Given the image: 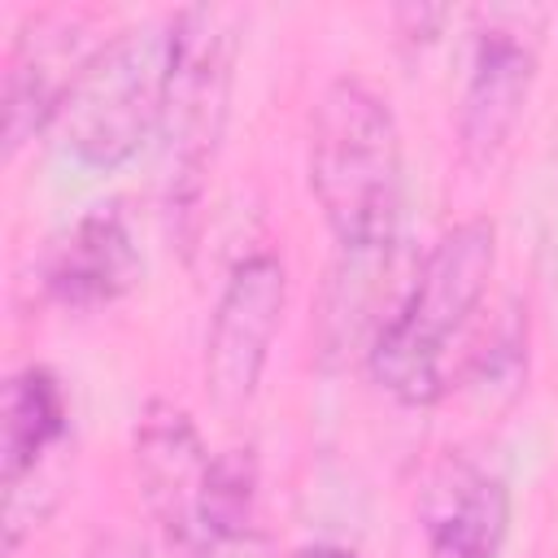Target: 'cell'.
Segmentation results:
<instances>
[{
  "mask_svg": "<svg viewBox=\"0 0 558 558\" xmlns=\"http://www.w3.org/2000/svg\"><path fill=\"white\" fill-rule=\"evenodd\" d=\"M310 192L340 253L397 244L405 201L401 131L388 100L357 78H331L310 113Z\"/></svg>",
  "mask_w": 558,
  "mask_h": 558,
  "instance_id": "6da1fadb",
  "label": "cell"
},
{
  "mask_svg": "<svg viewBox=\"0 0 558 558\" xmlns=\"http://www.w3.org/2000/svg\"><path fill=\"white\" fill-rule=\"evenodd\" d=\"M497 266V231L488 218L449 227L410 270L405 292L366 344L371 379L401 405H432L445 392V344L466 327Z\"/></svg>",
  "mask_w": 558,
  "mask_h": 558,
  "instance_id": "7a4b0ae2",
  "label": "cell"
},
{
  "mask_svg": "<svg viewBox=\"0 0 558 558\" xmlns=\"http://www.w3.org/2000/svg\"><path fill=\"white\" fill-rule=\"evenodd\" d=\"M170 70V22L126 26L87 57L61 100V144L87 170L126 166L140 144L161 126Z\"/></svg>",
  "mask_w": 558,
  "mask_h": 558,
  "instance_id": "3957f363",
  "label": "cell"
},
{
  "mask_svg": "<svg viewBox=\"0 0 558 558\" xmlns=\"http://www.w3.org/2000/svg\"><path fill=\"white\" fill-rule=\"evenodd\" d=\"M235 65V13L192 4L170 17V70L161 100V148L170 205L187 209L205 183L214 148L227 126Z\"/></svg>",
  "mask_w": 558,
  "mask_h": 558,
  "instance_id": "277c9868",
  "label": "cell"
},
{
  "mask_svg": "<svg viewBox=\"0 0 558 558\" xmlns=\"http://www.w3.org/2000/svg\"><path fill=\"white\" fill-rule=\"evenodd\" d=\"M541 35L545 13L532 4H497L475 13L471 70L458 105V144L466 161H493L514 135L536 83Z\"/></svg>",
  "mask_w": 558,
  "mask_h": 558,
  "instance_id": "5b68a950",
  "label": "cell"
},
{
  "mask_svg": "<svg viewBox=\"0 0 558 558\" xmlns=\"http://www.w3.org/2000/svg\"><path fill=\"white\" fill-rule=\"evenodd\" d=\"M283 301L288 275L275 253H248L231 266L205 336V384L222 410H240L257 392Z\"/></svg>",
  "mask_w": 558,
  "mask_h": 558,
  "instance_id": "8992f818",
  "label": "cell"
},
{
  "mask_svg": "<svg viewBox=\"0 0 558 558\" xmlns=\"http://www.w3.org/2000/svg\"><path fill=\"white\" fill-rule=\"evenodd\" d=\"M209 462L214 458L205 453L187 410L170 401H148V410L135 423V480L148 514L166 532L170 554H179L196 536Z\"/></svg>",
  "mask_w": 558,
  "mask_h": 558,
  "instance_id": "52a82bcc",
  "label": "cell"
},
{
  "mask_svg": "<svg viewBox=\"0 0 558 558\" xmlns=\"http://www.w3.org/2000/svg\"><path fill=\"white\" fill-rule=\"evenodd\" d=\"M87 26L74 13H39L26 22L4 70V153L13 157L35 131L57 122L65 92L100 44L83 39Z\"/></svg>",
  "mask_w": 558,
  "mask_h": 558,
  "instance_id": "ba28073f",
  "label": "cell"
},
{
  "mask_svg": "<svg viewBox=\"0 0 558 558\" xmlns=\"http://www.w3.org/2000/svg\"><path fill=\"white\" fill-rule=\"evenodd\" d=\"M140 244L122 205H92L44 253L39 283L65 310H100L140 279Z\"/></svg>",
  "mask_w": 558,
  "mask_h": 558,
  "instance_id": "9c48e42d",
  "label": "cell"
},
{
  "mask_svg": "<svg viewBox=\"0 0 558 558\" xmlns=\"http://www.w3.org/2000/svg\"><path fill=\"white\" fill-rule=\"evenodd\" d=\"M423 532L427 558H497L510 532V488L497 475L449 458L423 493Z\"/></svg>",
  "mask_w": 558,
  "mask_h": 558,
  "instance_id": "30bf717a",
  "label": "cell"
},
{
  "mask_svg": "<svg viewBox=\"0 0 558 558\" xmlns=\"http://www.w3.org/2000/svg\"><path fill=\"white\" fill-rule=\"evenodd\" d=\"M70 432L65 392L52 371L26 366L4 384V418H0V484L13 488L48 466L61 453Z\"/></svg>",
  "mask_w": 558,
  "mask_h": 558,
  "instance_id": "8fae6325",
  "label": "cell"
},
{
  "mask_svg": "<svg viewBox=\"0 0 558 558\" xmlns=\"http://www.w3.org/2000/svg\"><path fill=\"white\" fill-rule=\"evenodd\" d=\"M244 527H257V458H253V449H222V453H214L209 475H205L196 536L201 532H244Z\"/></svg>",
  "mask_w": 558,
  "mask_h": 558,
  "instance_id": "7c38bea8",
  "label": "cell"
},
{
  "mask_svg": "<svg viewBox=\"0 0 558 558\" xmlns=\"http://www.w3.org/2000/svg\"><path fill=\"white\" fill-rule=\"evenodd\" d=\"M174 558H270V541H266L262 523L244 527V532H201Z\"/></svg>",
  "mask_w": 558,
  "mask_h": 558,
  "instance_id": "4fadbf2b",
  "label": "cell"
},
{
  "mask_svg": "<svg viewBox=\"0 0 558 558\" xmlns=\"http://www.w3.org/2000/svg\"><path fill=\"white\" fill-rule=\"evenodd\" d=\"M87 558H148V554H144V545L131 541V536H105V541L92 545Z\"/></svg>",
  "mask_w": 558,
  "mask_h": 558,
  "instance_id": "5bb4252c",
  "label": "cell"
},
{
  "mask_svg": "<svg viewBox=\"0 0 558 558\" xmlns=\"http://www.w3.org/2000/svg\"><path fill=\"white\" fill-rule=\"evenodd\" d=\"M292 558H357V554L344 549V545H305V549H296Z\"/></svg>",
  "mask_w": 558,
  "mask_h": 558,
  "instance_id": "9a60e30c",
  "label": "cell"
}]
</instances>
